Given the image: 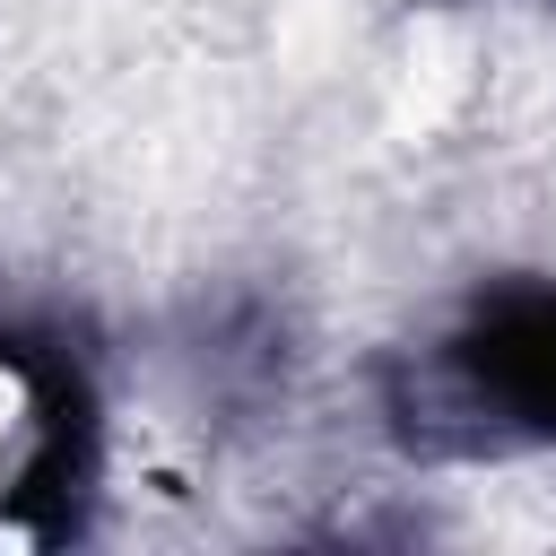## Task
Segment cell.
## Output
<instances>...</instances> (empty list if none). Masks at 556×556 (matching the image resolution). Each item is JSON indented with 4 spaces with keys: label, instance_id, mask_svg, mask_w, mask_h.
Wrapping results in <instances>:
<instances>
[{
    "label": "cell",
    "instance_id": "1",
    "mask_svg": "<svg viewBox=\"0 0 556 556\" xmlns=\"http://www.w3.org/2000/svg\"><path fill=\"white\" fill-rule=\"evenodd\" d=\"M478 374L530 417V426H556V304H530L495 330V348H478Z\"/></svg>",
    "mask_w": 556,
    "mask_h": 556
},
{
    "label": "cell",
    "instance_id": "2",
    "mask_svg": "<svg viewBox=\"0 0 556 556\" xmlns=\"http://www.w3.org/2000/svg\"><path fill=\"white\" fill-rule=\"evenodd\" d=\"M43 469V400L26 382V365L0 356V504L26 495V478Z\"/></svg>",
    "mask_w": 556,
    "mask_h": 556
}]
</instances>
